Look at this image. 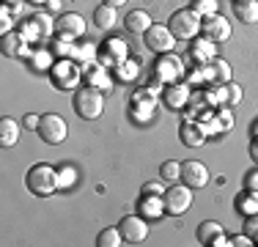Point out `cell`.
Masks as SVG:
<instances>
[{
  "label": "cell",
  "instance_id": "obj_10",
  "mask_svg": "<svg viewBox=\"0 0 258 247\" xmlns=\"http://www.w3.org/2000/svg\"><path fill=\"white\" fill-rule=\"evenodd\" d=\"M154 77L159 80V83H165V85L179 83V80L184 77V64H181V58H176L173 52L159 55V60H157V66H154Z\"/></svg>",
  "mask_w": 258,
  "mask_h": 247
},
{
  "label": "cell",
  "instance_id": "obj_47",
  "mask_svg": "<svg viewBox=\"0 0 258 247\" xmlns=\"http://www.w3.org/2000/svg\"><path fill=\"white\" fill-rule=\"evenodd\" d=\"M104 3H107V6H115V9H118V6H124L126 0H104Z\"/></svg>",
  "mask_w": 258,
  "mask_h": 247
},
{
  "label": "cell",
  "instance_id": "obj_22",
  "mask_svg": "<svg viewBox=\"0 0 258 247\" xmlns=\"http://www.w3.org/2000/svg\"><path fill=\"white\" fill-rule=\"evenodd\" d=\"M20 124L14 118H0V146L3 148H11L17 146V140H20Z\"/></svg>",
  "mask_w": 258,
  "mask_h": 247
},
{
  "label": "cell",
  "instance_id": "obj_24",
  "mask_svg": "<svg viewBox=\"0 0 258 247\" xmlns=\"http://www.w3.org/2000/svg\"><path fill=\"white\" fill-rule=\"evenodd\" d=\"M209 74H212V83H217V85L231 83V64L223 58H214L212 64H209Z\"/></svg>",
  "mask_w": 258,
  "mask_h": 247
},
{
  "label": "cell",
  "instance_id": "obj_8",
  "mask_svg": "<svg viewBox=\"0 0 258 247\" xmlns=\"http://www.w3.org/2000/svg\"><path fill=\"white\" fill-rule=\"evenodd\" d=\"M143 36H146V47H149L151 52H157V55H168L176 44V36H173V30H170L168 25H151Z\"/></svg>",
  "mask_w": 258,
  "mask_h": 247
},
{
  "label": "cell",
  "instance_id": "obj_33",
  "mask_svg": "<svg viewBox=\"0 0 258 247\" xmlns=\"http://www.w3.org/2000/svg\"><path fill=\"white\" fill-rule=\"evenodd\" d=\"M192 9L198 11V14L204 17V20H206V17L217 14V0H195V3H192Z\"/></svg>",
  "mask_w": 258,
  "mask_h": 247
},
{
  "label": "cell",
  "instance_id": "obj_17",
  "mask_svg": "<svg viewBox=\"0 0 258 247\" xmlns=\"http://www.w3.org/2000/svg\"><path fill=\"white\" fill-rule=\"evenodd\" d=\"M189 58L195 60L198 66H209L214 58H217V44H214L212 39H195L192 47H189Z\"/></svg>",
  "mask_w": 258,
  "mask_h": 247
},
{
  "label": "cell",
  "instance_id": "obj_11",
  "mask_svg": "<svg viewBox=\"0 0 258 247\" xmlns=\"http://www.w3.org/2000/svg\"><path fill=\"white\" fill-rule=\"evenodd\" d=\"M126 58H129L126 41H121V39H107V41L99 47V60H96V64L107 66V69H115V66L124 64Z\"/></svg>",
  "mask_w": 258,
  "mask_h": 247
},
{
  "label": "cell",
  "instance_id": "obj_42",
  "mask_svg": "<svg viewBox=\"0 0 258 247\" xmlns=\"http://www.w3.org/2000/svg\"><path fill=\"white\" fill-rule=\"evenodd\" d=\"M244 190H250V193H258V170H250L247 176H244Z\"/></svg>",
  "mask_w": 258,
  "mask_h": 247
},
{
  "label": "cell",
  "instance_id": "obj_50",
  "mask_svg": "<svg viewBox=\"0 0 258 247\" xmlns=\"http://www.w3.org/2000/svg\"><path fill=\"white\" fill-rule=\"evenodd\" d=\"M3 6H20V0H3Z\"/></svg>",
  "mask_w": 258,
  "mask_h": 247
},
{
  "label": "cell",
  "instance_id": "obj_3",
  "mask_svg": "<svg viewBox=\"0 0 258 247\" xmlns=\"http://www.w3.org/2000/svg\"><path fill=\"white\" fill-rule=\"evenodd\" d=\"M75 113L80 115V118H85V121L99 118V115L104 113V91L91 88V85L77 88L75 91Z\"/></svg>",
  "mask_w": 258,
  "mask_h": 247
},
{
  "label": "cell",
  "instance_id": "obj_20",
  "mask_svg": "<svg viewBox=\"0 0 258 247\" xmlns=\"http://www.w3.org/2000/svg\"><path fill=\"white\" fill-rule=\"evenodd\" d=\"M181 143L184 146H189V148H195V146H201L206 140V132H204V127H201V121H184L181 124Z\"/></svg>",
  "mask_w": 258,
  "mask_h": 247
},
{
  "label": "cell",
  "instance_id": "obj_48",
  "mask_svg": "<svg viewBox=\"0 0 258 247\" xmlns=\"http://www.w3.org/2000/svg\"><path fill=\"white\" fill-rule=\"evenodd\" d=\"M250 132H253V140H258V121H253V127H250Z\"/></svg>",
  "mask_w": 258,
  "mask_h": 247
},
{
  "label": "cell",
  "instance_id": "obj_39",
  "mask_svg": "<svg viewBox=\"0 0 258 247\" xmlns=\"http://www.w3.org/2000/svg\"><path fill=\"white\" fill-rule=\"evenodd\" d=\"M20 33L25 36V39L30 41V44H33V41H41V36H39V28H36V22H33V20L22 25V28H20Z\"/></svg>",
  "mask_w": 258,
  "mask_h": 247
},
{
  "label": "cell",
  "instance_id": "obj_26",
  "mask_svg": "<svg viewBox=\"0 0 258 247\" xmlns=\"http://www.w3.org/2000/svg\"><path fill=\"white\" fill-rule=\"evenodd\" d=\"M220 233H225L223 225H220V222H214V220H206V222H201V225H198V233H195V236H198L201 244H212Z\"/></svg>",
  "mask_w": 258,
  "mask_h": 247
},
{
  "label": "cell",
  "instance_id": "obj_9",
  "mask_svg": "<svg viewBox=\"0 0 258 247\" xmlns=\"http://www.w3.org/2000/svg\"><path fill=\"white\" fill-rule=\"evenodd\" d=\"M118 231L124 236L126 244H140L149 239V222H146L143 214H126L124 220L118 222Z\"/></svg>",
  "mask_w": 258,
  "mask_h": 247
},
{
  "label": "cell",
  "instance_id": "obj_49",
  "mask_svg": "<svg viewBox=\"0 0 258 247\" xmlns=\"http://www.w3.org/2000/svg\"><path fill=\"white\" fill-rule=\"evenodd\" d=\"M28 3H33V6H44V3H50V0H28Z\"/></svg>",
  "mask_w": 258,
  "mask_h": 247
},
{
  "label": "cell",
  "instance_id": "obj_1",
  "mask_svg": "<svg viewBox=\"0 0 258 247\" xmlns=\"http://www.w3.org/2000/svg\"><path fill=\"white\" fill-rule=\"evenodd\" d=\"M25 184H28L30 193L39 195V198H50L55 190H60V184H58V170H55L52 165H47V162L33 165V168L28 170V176H25Z\"/></svg>",
  "mask_w": 258,
  "mask_h": 247
},
{
  "label": "cell",
  "instance_id": "obj_36",
  "mask_svg": "<svg viewBox=\"0 0 258 247\" xmlns=\"http://www.w3.org/2000/svg\"><path fill=\"white\" fill-rule=\"evenodd\" d=\"M165 178H157V181H146L143 187H140V193L143 195H165Z\"/></svg>",
  "mask_w": 258,
  "mask_h": 247
},
{
  "label": "cell",
  "instance_id": "obj_25",
  "mask_svg": "<svg viewBox=\"0 0 258 247\" xmlns=\"http://www.w3.org/2000/svg\"><path fill=\"white\" fill-rule=\"evenodd\" d=\"M115 77L121 80V83H132V80L140 77V60L138 58H126L124 64L115 66Z\"/></svg>",
  "mask_w": 258,
  "mask_h": 247
},
{
  "label": "cell",
  "instance_id": "obj_40",
  "mask_svg": "<svg viewBox=\"0 0 258 247\" xmlns=\"http://www.w3.org/2000/svg\"><path fill=\"white\" fill-rule=\"evenodd\" d=\"M217 121H220V127H223V132H228V129L233 127V115H231L228 104H223V107L217 110Z\"/></svg>",
  "mask_w": 258,
  "mask_h": 247
},
{
  "label": "cell",
  "instance_id": "obj_12",
  "mask_svg": "<svg viewBox=\"0 0 258 247\" xmlns=\"http://www.w3.org/2000/svg\"><path fill=\"white\" fill-rule=\"evenodd\" d=\"M0 52L6 58H28L30 55V41L20 30H11V33H3L0 36Z\"/></svg>",
  "mask_w": 258,
  "mask_h": 247
},
{
  "label": "cell",
  "instance_id": "obj_2",
  "mask_svg": "<svg viewBox=\"0 0 258 247\" xmlns=\"http://www.w3.org/2000/svg\"><path fill=\"white\" fill-rule=\"evenodd\" d=\"M50 80L58 91H75L80 88V80H83V66L75 58H60L52 64Z\"/></svg>",
  "mask_w": 258,
  "mask_h": 247
},
{
  "label": "cell",
  "instance_id": "obj_13",
  "mask_svg": "<svg viewBox=\"0 0 258 247\" xmlns=\"http://www.w3.org/2000/svg\"><path fill=\"white\" fill-rule=\"evenodd\" d=\"M201 33H204L206 39H212L214 44H223V41L231 39V22L225 20L223 14H212L204 20V25H201Z\"/></svg>",
  "mask_w": 258,
  "mask_h": 247
},
{
  "label": "cell",
  "instance_id": "obj_7",
  "mask_svg": "<svg viewBox=\"0 0 258 247\" xmlns=\"http://www.w3.org/2000/svg\"><path fill=\"white\" fill-rule=\"evenodd\" d=\"M129 110H132L135 121H149L151 115L157 113V94L149 88H138L132 96H129Z\"/></svg>",
  "mask_w": 258,
  "mask_h": 247
},
{
  "label": "cell",
  "instance_id": "obj_32",
  "mask_svg": "<svg viewBox=\"0 0 258 247\" xmlns=\"http://www.w3.org/2000/svg\"><path fill=\"white\" fill-rule=\"evenodd\" d=\"M30 64L36 66V69H52V52L50 49H36L33 55H30Z\"/></svg>",
  "mask_w": 258,
  "mask_h": 247
},
{
  "label": "cell",
  "instance_id": "obj_16",
  "mask_svg": "<svg viewBox=\"0 0 258 247\" xmlns=\"http://www.w3.org/2000/svg\"><path fill=\"white\" fill-rule=\"evenodd\" d=\"M189 96H192V91H189V85H184V83H170V85H165V91H162V102L168 104L170 110L187 107Z\"/></svg>",
  "mask_w": 258,
  "mask_h": 247
},
{
  "label": "cell",
  "instance_id": "obj_18",
  "mask_svg": "<svg viewBox=\"0 0 258 247\" xmlns=\"http://www.w3.org/2000/svg\"><path fill=\"white\" fill-rule=\"evenodd\" d=\"M58 33L63 36V39H80V36H85V20L80 14H60L58 20Z\"/></svg>",
  "mask_w": 258,
  "mask_h": 247
},
{
  "label": "cell",
  "instance_id": "obj_27",
  "mask_svg": "<svg viewBox=\"0 0 258 247\" xmlns=\"http://www.w3.org/2000/svg\"><path fill=\"white\" fill-rule=\"evenodd\" d=\"M115 20H118V14H115V6H107V3H102L99 9L94 11V22L99 25L102 30H110L115 25Z\"/></svg>",
  "mask_w": 258,
  "mask_h": 247
},
{
  "label": "cell",
  "instance_id": "obj_30",
  "mask_svg": "<svg viewBox=\"0 0 258 247\" xmlns=\"http://www.w3.org/2000/svg\"><path fill=\"white\" fill-rule=\"evenodd\" d=\"M33 22H36V28H39L41 41H44V39H50V36H52V30H58V22H55L50 14H36V17H33Z\"/></svg>",
  "mask_w": 258,
  "mask_h": 247
},
{
  "label": "cell",
  "instance_id": "obj_28",
  "mask_svg": "<svg viewBox=\"0 0 258 247\" xmlns=\"http://www.w3.org/2000/svg\"><path fill=\"white\" fill-rule=\"evenodd\" d=\"M75 60H77V64H83V66L96 64V60H99V47H96V44L77 47V49H75Z\"/></svg>",
  "mask_w": 258,
  "mask_h": 247
},
{
  "label": "cell",
  "instance_id": "obj_45",
  "mask_svg": "<svg viewBox=\"0 0 258 247\" xmlns=\"http://www.w3.org/2000/svg\"><path fill=\"white\" fill-rule=\"evenodd\" d=\"M39 121H41L39 115H25V127L28 129H36V127H39Z\"/></svg>",
  "mask_w": 258,
  "mask_h": 247
},
{
  "label": "cell",
  "instance_id": "obj_43",
  "mask_svg": "<svg viewBox=\"0 0 258 247\" xmlns=\"http://www.w3.org/2000/svg\"><path fill=\"white\" fill-rule=\"evenodd\" d=\"M231 244H233V247H236V244H239V247H247V244H253V239H250L247 233H242V236H233Z\"/></svg>",
  "mask_w": 258,
  "mask_h": 247
},
{
  "label": "cell",
  "instance_id": "obj_15",
  "mask_svg": "<svg viewBox=\"0 0 258 247\" xmlns=\"http://www.w3.org/2000/svg\"><path fill=\"white\" fill-rule=\"evenodd\" d=\"M83 80H85V85H91V88H99V91H113V74L107 72V66H102V64H91V66H85L83 69Z\"/></svg>",
  "mask_w": 258,
  "mask_h": 247
},
{
  "label": "cell",
  "instance_id": "obj_44",
  "mask_svg": "<svg viewBox=\"0 0 258 247\" xmlns=\"http://www.w3.org/2000/svg\"><path fill=\"white\" fill-rule=\"evenodd\" d=\"M228 244H231V239H228V236H225V233H220V236H217V239H214V242H212V244H209V247H228Z\"/></svg>",
  "mask_w": 258,
  "mask_h": 247
},
{
  "label": "cell",
  "instance_id": "obj_14",
  "mask_svg": "<svg viewBox=\"0 0 258 247\" xmlns=\"http://www.w3.org/2000/svg\"><path fill=\"white\" fill-rule=\"evenodd\" d=\"M181 181L192 190H201L209 184V168L198 159H189V162H181Z\"/></svg>",
  "mask_w": 258,
  "mask_h": 247
},
{
  "label": "cell",
  "instance_id": "obj_21",
  "mask_svg": "<svg viewBox=\"0 0 258 247\" xmlns=\"http://www.w3.org/2000/svg\"><path fill=\"white\" fill-rule=\"evenodd\" d=\"M233 14L244 25L258 22V0H233Z\"/></svg>",
  "mask_w": 258,
  "mask_h": 247
},
{
  "label": "cell",
  "instance_id": "obj_31",
  "mask_svg": "<svg viewBox=\"0 0 258 247\" xmlns=\"http://www.w3.org/2000/svg\"><path fill=\"white\" fill-rule=\"evenodd\" d=\"M159 178H165V181H181V162H176V159H168V162H162V168H159Z\"/></svg>",
  "mask_w": 258,
  "mask_h": 247
},
{
  "label": "cell",
  "instance_id": "obj_19",
  "mask_svg": "<svg viewBox=\"0 0 258 247\" xmlns=\"http://www.w3.org/2000/svg\"><path fill=\"white\" fill-rule=\"evenodd\" d=\"M138 212L143 214L146 220H159L165 214V203H162V195H143L138 203Z\"/></svg>",
  "mask_w": 258,
  "mask_h": 247
},
{
  "label": "cell",
  "instance_id": "obj_23",
  "mask_svg": "<svg viewBox=\"0 0 258 247\" xmlns=\"http://www.w3.org/2000/svg\"><path fill=\"white\" fill-rule=\"evenodd\" d=\"M124 25H126L129 33H140V36H143L146 30L151 28V17H149V11H140V9L138 11H129Z\"/></svg>",
  "mask_w": 258,
  "mask_h": 247
},
{
  "label": "cell",
  "instance_id": "obj_34",
  "mask_svg": "<svg viewBox=\"0 0 258 247\" xmlns=\"http://www.w3.org/2000/svg\"><path fill=\"white\" fill-rule=\"evenodd\" d=\"M75 44H72V39H63V36H60L58 41H55V52L60 55V58H75Z\"/></svg>",
  "mask_w": 258,
  "mask_h": 247
},
{
  "label": "cell",
  "instance_id": "obj_35",
  "mask_svg": "<svg viewBox=\"0 0 258 247\" xmlns=\"http://www.w3.org/2000/svg\"><path fill=\"white\" fill-rule=\"evenodd\" d=\"M239 102H242V88L233 85V83H225V104L233 107V104H239Z\"/></svg>",
  "mask_w": 258,
  "mask_h": 247
},
{
  "label": "cell",
  "instance_id": "obj_29",
  "mask_svg": "<svg viewBox=\"0 0 258 247\" xmlns=\"http://www.w3.org/2000/svg\"><path fill=\"white\" fill-rule=\"evenodd\" d=\"M96 244L99 247H121L124 244V236H121L118 228H104L99 236H96Z\"/></svg>",
  "mask_w": 258,
  "mask_h": 247
},
{
  "label": "cell",
  "instance_id": "obj_38",
  "mask_svg": "<svg viewBox=\"0 0 258 247\" xmlns=\"http://www.w3.org/2000/svg\"><path fill=\"white\" fill-rule=\"evenodd\" d=\"M244 233H247L253 242H258V212L247 214V220H244Z\"/></svg>",
  "mask_w": 258,
  "mask_h": 247
},
{
  "label": "cell",
  "instance_id": "obj_5",
  "mask_svg": "<svg viewBox=\"0 0 258 247\" xmlns=\"http://www.w3.org/2000/svg\"><path fill=\"white\" fill-rule=\"evenodd\" d=\"M162 203H165V214L181 217V214L192 206V187H187L184 181H173L168 190H165Z\"/></svg>",
  "mask_w": 258,
  "mask_h": 247
},
{
  "label": "cell",
  "instance_id": "obj_46",
  "mask_svg": "<svg viewBox=\"0 0 258 247\" xmlns=\"http://www.w3.org/2000/svg\"><path fill=\"white\" fill-rule=\"evenodd\" d=\"M250 157L258 162V140H253V146H250Z\"/></svg>",
  "mask_w": 258,
  "mask_h": 247
},
{
  "label": "cell",
  "instance_id": "obj_6",
  "mask_svg": "<svg viewBox=\"0 0 258 247\" xmlns=\"http://www.w3.org/2000/svg\"><path fill=\"white\" fill-rule=\"evenodd\" d=\"M36 132H39V138L47 146H60L66 140V135H69V127H66V121L58 113H44L39 127H36Z\"/></svg>",
  "mask_w": 258,
  "mask_h": 247
},
{
  "label": "cell",
  "instance_id": "obj_4",
  "mask_svg": "<svg viewBox=\"0 0 258 247\" xmlns=\"http://www.w3.org/2000/svg\"><path fill=\"white\" fill-rule=\"evenodd\" d=\"M201 25H204V17L189 6V9H179V11L170 14V25H168V28L173 30L176 39L189 41V39H195V36L201 33Z\"/></svg>",
  "mask_w": 258,
  "mask_h": 247
},
{
  "label": "cell",
  "instance_id": "obj_41",
  "mask_svg": "<svg viewBox=\"0 0 258 247\" xmlns=\"http://www.w3.org/2000/svg\"><path fill=\"white\" fill-rule=\"evenodd\" d=\"M14 22H11V6H3V14H0V30L3 33H11Z\"/></svg>",
  "mask_w": 258,
  "mask_h": 247
},
{
  "label": "cell",
  "instance_id": "obj_37",
  "mask_svg": "<svg viewBox=\"0 0 258 247\" xmlns=\"http://www.w3.org/2000/svg\"><path fill=\"white\" fill-rule=\"evenodd\" d=\"M75 181H77L75 168H60V170H58V184H60V190H63V187H72Z\"/></svg>",
  "mask_w": 258,
  "mask_h": 247
}]
</instances>
